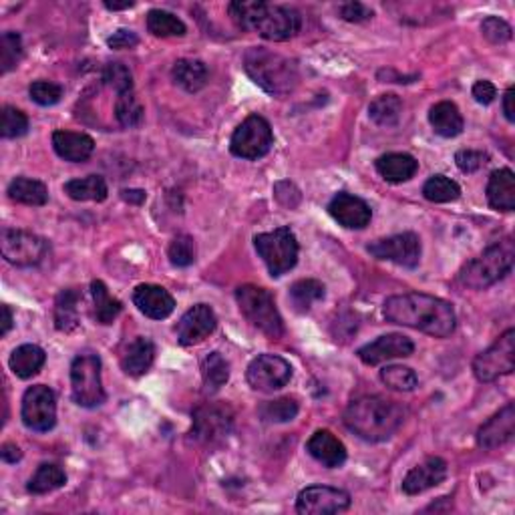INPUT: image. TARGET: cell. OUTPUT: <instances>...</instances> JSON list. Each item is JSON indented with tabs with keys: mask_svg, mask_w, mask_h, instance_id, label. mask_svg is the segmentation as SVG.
<instances>
[{
	"mask_svg": "<svg viewBox=\"0 0 515 515\" xmlns=\"http://www.w3.org/2000/svg\"><path fill=\"white\" fill-rule=\"evenodd\" d=\"M306 451L328 469L341 467L347 461V447L326 429H320L310 437L309 443H306Z\"/></svg>",
	"mask_w": 515,
	"mask_h": 515,
	"instance_id": "603a6c76",
	"label": "cell"
},
{
	"mask_svg": "<svg viewBox=\"0 0 515 515\" xmlns=\"http://www.w3.org/2000/svg\"><path fill=\"white\" fill-rule=\"evenodd\" d=\"M366 252L376 260H387L403 268H417L421 262V240L417 234L403 232L368 244Z\"/></svg>",
	"mask_w": 515,
	"mask_h": 515,
	"instance_id": "4fadbf2b",
	"label": "cell"
},
{
	"mask_svg": "<svg viewBox=\"0 0 515 515\" xmlns=\"http://www.w3.org/2000/svg\"><path fill=\"white\" fill-rule=\"evenodd\" d=\"M413 350H414V344L409 336L393 333V334L379 336L374 342L365 344L363 349H358L357 355L365 365L376 366L393 358L411 357Z\"/></svg>",
	"mask_w": 515,
	"mask_h": 515,
	"instance_id": "ac0fdd59",
	"label": "cell"
},
{
	"mask_svg": "<svg viewBox=\"0 0 515 515\" xmlns=\"http://www.w3.org/2000/svg\"><path fill=\"white\" fill-rule=\"evenodd\" d=\"M65 194L75 199V202H105L107 194V183L101 175H89V178L71 180L65 183Z\"/></svg>",
	"mask_w": 515,
	"mask_h": 515,
	"instance_id": "1f68e13d",
	"label": "cell"
},
{
	"mask_svg": "<svg viewBox=\"0 0 515 515\" xmlns=\"http://www.w3.org/2000/svg\"><path fill=\"white\" fill-rule=\"evenodd\" d=\"M422 196L433 204H449V202H455V199L461 196V188H459V183L453 181L451 178H445V175H433V178H429L425 186H422Z\"/></svg>",
	"mask_w": 515,
	"mask_h": 515,
	"instance_id": "ab89813d",
	"label": "cell"
},
{
	"mask_svg": "<svg viewBox=\"0 0 515 515\" xmlns=\"http://www.w3.org/2000/svg\"><path fill=\"white\" fill-rule=\"evenodd\" d=\"M202 376L205 393H218L229 379V365L220 352H210L202 360Z\"/></svg>",
	"mask_w": 515,
	"mask_h": 515,
	"instance_id": "8d00e7d4",
	"label": "cell"
},
{
	"mask_svg": "<svg viewBox=\"0 0 515 515\" xmlns=\"http://www.w3.org/2000/svg\"><path fill=\"white\" fill-rule=\"evenodd\" d=\"M447 479V461L441 457H427L421 465L413 467L403 479V491L406 495L425 494Z\"/></svg>",
	"mask_w": 515,
	"mask_h": 515,
	"instance_id": "ffe728a7",
	"label": "cell"
},
{
	"mask_svg": "<svg viewBox=\"0 0 515 515\" xmlns=\"http://www.w3.org/2000/svg\"><path fill=\"white\" fill-rule=\"evenodd\" d=\"M350 495L344 489L328 486H310L302 489L296 499V511L302 515H330L347 511Z\"/></svg>",
	"mask_w": 515,
	"mask_h": 515,
	"instance_id": "2e32d148",
	"label": "cell"
},
{
	"mask_svg": "<svg viewBox=\"0 0 515 515\" xmlns=\"http://www.w3.org/2000/svg\"><path fill=\"white\" fill-rule=\"evenodd\" d=\"M253 245L274 278L290 272L298 262V240L290 228L258 234L253 237Z\"/></svg>",
	"mask_w": 515,
	"mask_h": 515,
	"instance_id": "ba28073f",
	"label": "cell"
},
{
	"mask_svg": "<svg viewBox=\"0 0 515 515\" xmlns=\"http://www.w3.org/2000/svg\"><path fill=\"white\" fill-rule=\"evenodd\" d=\"M290 302L298 312H309L314 302L325 298V284L312 278L298 280L290 286Z\"/></svg>",
	"mask_w": 515,
	"mask_h": 515,
	"instance_id": "74e56055",
	"label": "cell"
},
{
	"mask_svg": "<svg viewBox=\"0 0 515 515\" xmlns=\"http://www.w3.org/2000/svg\"><path fill=\"white\" fill-rule=\"evenodd\" d=\"M218 326V317L212 306L196 304L180 318L175 333H178V341L183 347H191V344L202 342L204 338L210 336Z\"/></svg>",
	"mask_w": 515,
	"mask_h": 515,
	"instance_id": "e0dca14e",
	"label": "cell"
},
{
	"mask_svg": "<svg viewBox=\"0 0 515 515\" xmlns=\"http://www.w3.org/2000/svg\"><path fill=\"white\" fill-rule=\"evenodd\" d=\"M381 381L387 384L389 389L401 390V393H409L419 384L417 374L413 368L403 365H389L381 371Z\"/></svg>",
	"mask_w": 515,
	"mask_h": 515,
	"instance_id": "7bdbcfd3",
	"label": "cell"
},
{
	"mask_svg": "<svg viewBox=\"0 0 515 515\" xmlns=\"http://www.w3.org/2000/svg\"><path fill=\"white\" fill-rule=\"evenodd\" d=\"M515 433V405L507 403L502 411L495 413L478 431V445L481 449H497L511 441Z\"/></svg>",
	"mask_w": 515,
	"mask_h": 515,
	"instance_id": "44dd1931",
	"label": "cell"
},
{
	"mask_svg": "<svg viewBox=\"0 0 515 515\" xmlns=\"http://www.w3.org/2000/svg\"><path fill=\"white\" fill-rule=\"evenodd\" d=\"M250 387L253 390H262V393H272L286 387L292 379V366L288 360L276 355H260L250 363L245 371Z\"/></svg>",
	"mask_w": 515,
	"mask_h": 515,
	"instance_id": "9a60e30c",
	"label": "cell"
},
{
	"mask_svg": "<svg viewBox=\"0 0 515 515\" xmlns=\"http://www.w3.org/2000/svg\"><path fill=\"white\" fill-rule=\"evenodd\" d=\"M0 457H3L4 463H19L22 459V451L14 443H4L3 449H0Z\"/></svg>",
	"mask_w": 515,
	"mask_h": 515,
	"instance_id": "11a10c76",
	"label": "cell"
},
{
	"mask_svg": "<svg viewBox=\"0 0 515 515\" xmlns=\"http://www.w3.org/2000/svg\"><path fill=\"white\" fill-rule=\"evenodd\" d=\"M79 302L81 292L75 288H65L59 292L55 300V326L60 333H73L79 328Z\"/></svg>",
	"mask_w": 515,
	"mask_h": 515,
	"instance_id": "f546056e",
	"label": "cell"
},
{
	"mask_svg": "<svg viewBox=\"0 0 515 515\" xmlns=\"http://www.w3.org/2000/svg\"><path fill=\"white\" fill-rule=\"evenodd\" d=\"M71 393L73 401L84 409H95L105 403L107 395L101 381V358L93 352H83L75 357L71 365Z\"/></svg>",
	"mask_w": 515,
	"mask_h": 515,
	"instance_id": "52a82bcc",
	"label": "cell"
},
{
	"mask_svg": "<svg viewBox=\"0 0 515 515\" xmlns=\"http://www.w3.org/2000/svg\"><path fill=\"white\" fill-rule=\"evenodd\" d=\"M103 81L111 89L117 91V95L133 91V75L123 63H109L103 71Z\"/></svg>",
	"mask_w": 515,
	"mask_h": 515,
	"instance_id": "7dc6e473",
	"label": "cell"
},
{
	"mask_svg": "<svg viewBox=\"0 0 515 515\" xmlns=\"http://www.w3.org/2000/svg\"><path fill=\"white\" fill-rule=\"evenodd\" d=\"M91 294H93V304H95V320L99 322V325H105V326L113 325L123 310L119 300L109 294L105 282L101 280L91 282Z\"/></svg>",
	"mask_w": 515,
	"mask_h": 515,
	"instance_id": "836d02e7",
	"label": "cell"
},
{
	"mask_svg": "<svg viewBox=\"0 0 515 515\" xmlns=\"http://www.w3.org/2000/svg\"><path fill=\"white\" fill-rule=\"evenodd\" d=\"M44 363H47V355H44V350L41 347H36V344H22V347L12 350L9 366L19 379L27 381L41 373Z\"/></svg>",
	"mask_w": 515,
	"mask_h": 515,
	"instance_id": "f1b7e54d",
	"label": "cell"
},
{
	"mask_svg": "<svg viewBox=\"0 0 515 515\" xmlns=\"http://www.w3.org/2000/svg\"><path fill=\"white\" fill-rule=\"evenodd\" d=\"M65 483H67V475L63 469L55 463H43V465H38L35 475L30 478L27 489H28V494H33V495H44L59 487H63Z\"/></svg>",
	"mask_w": 515,
	"mask_h": 515,
	"instance_id": "d590c367",
	"label": "cell"
},
{
	"mask_svg": "<svg viewBox=\"0 0 515 515\" xmlns=\"http://www.w3.org/2000/svg\"><path fill=\"white\" fill-rule=\"evenodd\" d=\"M376 172L381 173L384 181L403 183L409 181L419 169V161L409 153H384L374 161Z\"/></svg>",
	"mask_w": 515,
	"mask_h": 515,
	"instance_id": "4316f807",
	"label": "cell"
},
{
	"mask_svg": "<svg viewBox=\"0 0 515 515\" xmlns=\"http://www.w3.org/2000/svg\"><path fill=\"white\" fill-rule=\"evenodd\" d=\"M137 310L153 320H164L175 310V300L164 286L157 284H141L133 292Z\"/></svg>",
	"mask_w": 515,
	"mask_h": 515,
	"instance_id": "7402d4cb",
	"label": "cell"
},
{
	"mask_svg": "<svg viewBox=\"0 0 515 515\" xmlns=\"http://www.w3.org/2000/svg\"><path fill=\"white\" fill-rule=\"evenodd\" d=\"M244 68L253 83L274 97L290 95L300 81L294 60L264 47H252L244 57Z\"/></svg>",
	"mask_w": 515,
	"mask_h": 515,
	"instance_id": "277c9868",
	"label": "cell"
},
{
	"mask_svg": "<svg viewBox=\"0 0 515 515\" xmlns=\"http://www.w3.org/2000/svg\"><path fill=\"white\" fill-rule=\"evenodd\" d=\"M207 67L197 59H180L172 68L173 81L188 93H197L207 83Z\"/></svg>",
	"mask_w": 515,
	"mask_h": 515,
	"instance_id": "4dcf8cb0",
	"label": "cell"
},
{
	"mask_svg": "<svg viewBox=\"0 0 515 515\" xmlns=\"http://www.w3.org/2000/svg\"><path fill=\"white\" fill-rule=\"evenodd\" d=\"M384 318L393 325L409 326L435 338H447L457 326L455 310L441 298L409 292L387 298L382 306Z\"/></svg>",
	"mask_w": 515,
	"mask_h": 515,
	"instance_id": "6da1fadb",
	"label": "cell"
},
{
	"mask_svg": "<svg viewBox=\"0 0 515 515\" xmlns=\"http://www.w3.org/2000/svg\"><path fill=\"white\" fill-rule=\"evenodd\" d=\"M236 300L244 317L252 322V326L262 330L270 338H280L284 334V322L270 290L244 284L236 290Z\"/></svg>",
	"mask_w": 515,
	"mask_h": 515,
	"instance_id": "8992f818",
	"label": "cell"
},
{
	"mask_svg": "<svg viewBox=\"0 0 515 515\" xmlns=\"http://www.w3.org/2000/svg\"><path fill=\"white\" fill-rule=\"evenodd\" d=\"M234 425V413L228 405L205 403L194 413L191 435L202 443H216L229 435Z\"/></svg>",
	"mask_w": 515,
	"mask_h": 515,
	"instance_id": "5bb4252c",
	"label": "cell"
},
{
	"mask_svg": "<svg viewBox=\"0 0 515 515\" xmlns=\"http://www.w3.org/2000/svg\"><path fill=\"white\" fill-rule=\"evenodd\" d=\"M487 202L497 212L515 210V175L511 169H497L489 175Z\"/></svg>",
	"mask_w": 515,
	"mask_h": 515,
	"instance_id": "484cf974",
	"label": "cell"
},
{
	"mask_svg": "<svg viewBox=\"0 0 515 515\" xmlns=\"http://www.w3.org/2000/svg\"><path fill=\"white\" fill-rule=\"evenodd\" d=\"M0 252L6 262L28 268L43 262L49 252V244L44 237L25 232V229L4 228L0 234Z\"/></svg>",
	"mask_w": 515,
	"mask_h": 515,
	"instance_id": "8fae6325",
	"label": "cell"
},
{
	"mask_svg": "<svg viewBox=\"0 0 515 515\" xmlns=\"http://www.w3.org/2000/svg\"><path fill=\"white\" fill-rule=\"evenodd\" d=\"M22 59V38L19 33H4L0 36V71L6 75L20 63Z\"/></svg>",
	"mask_w": 515,
	"mask_h": 515,
	"instance_id": "ee69618b",
	"label": "cell"
},
{
	"mask_svg": "<svg viewBox=\"0 0 515 515\" xmlns=\"http://www.w3.org/2000/svg\"><path fill=\"white\" fill-rule=\"evenodd\" d=\"M169 262L178 268H188L196 262V242L194 237L188 234H180L178 237H173V242L169 244L167 250Z\"/></svg>",
	"mask_w": 515,
	"mask_h": 515,
	"instance_id": "f6af8a7d",
	"label": "cell"
},
{
	"mask_svg": "<svg viewBox=\"0 0 515 515\" xmlns=\"http://www.w3.org/2000/svg\"><path fill=\"white\" fill-rule=\"evenodd\" d=\"M429 123H431L435 133L445 137V140L457 137L465 127L463 117H461L457 105L451 101H441L433 105L431 111H429Z\"/></svg>",
	"mask_w": 515,
	"mask_h": 515,
	"instance_id": "83f0119b",
	"label": "cell"
},
{
	"mask_svg": "<svg viewBox=\"0 0 515 515\" xmlns=\"http://www.w3.org/2000/svg\"><path fill=\"white\" fill-rule=\"evenodd\" d=\"M403 115V101L395 93L379 95L368 105V117L381 127H393Z\"/></svg>",
	"mask_w": 515,
	"mask_h": 515,
	"instance_id": "e575fe53",
	"label": "cell"
},
{
	"mask_svg": "<svg viewBox=\"0 0 515 515\" xmlns=\"http://www.w3.org/2000/svg\"><path fill=\"white\" fill-rule=\"evenodd\" d=\"M140 43V38L133 33V30L127 28H119L117 33H113L109 38H107V44L113 51H123V49H133Z\"/></svg>",
	"mask_w": 515,
	"mask_h": 515,
	"instance_id": "f5cc1de1",
	"label": "cell"
},
{
	"mask_svg": "<svg viewBox=\"0 0 515 515\" xmlns=\"http://www.w3.org/2000/svg\"><path fill=\"white\" fill-rule=\"evenodd\" d=\"M515 368V330L510 328L491 344L487 350L479 352L473 360V374L479 382L497 381L499 376L511 374Z\"/></svg>",
	"mask_w": 515,
	"mask_h": 515,
	"instance_id": "9c48e42d",
	"label": "cell"
},
{
	"mask_svg": "<svg viewBox=\"0 0 515 515\" xmlns=\"http://www.w3.org/2000/svg\"><path fill=\"white\" fill-rule=\"evenodd\" d=\"M12 328V312L6 304H3V328H0V336L9 334V330Z\"/></svg>",
	"mask_w": 515,
	"mask_h": 515,
	"instance_id": "680465c9",
	"label": "cell"
},
{
	"mask_svg": "<svg viewBox=\"0 0 515 515\" xmlns=\"http://www.w3.org/2000/svg\"><path fill=\"white\" fill-rule=\"evenodd\" d=\"M338 12L347 22H363L373 17V11L365 6L363 3H347L338 6Z\"/></svg>",
	"mask_w": 515,
	"mask_h": 515,
	"instance_id": "816d5d0a",
	"label": "cell"
},
{
	"mask_svg": "<svg viewBox=\"0 0 515 515\" xmlns=\"http://www.w3.org/2000/svg\"><path fill=\"white\" fill-rule=\"evenodd\" d=\"M22 422L36 433H47L57 425V398L44 384H35L25 390L20 409Z\"/></svg>",
	"mask_w": 515,
	"mask_h": 515,
	"instance_id": "7c38bea8",
	"label": "cell"
},
{
	"mask_svg": "<svg viewBox=\"0 0 515 515\" xmlns=\"http://www.w3.org/2000/svg\"><path fill=\"white\" fill-rule=\"evenodd\" d=\"M272 143L274 133L270 123L262 115H250L237 125L229 141V149L236 157L260 159L272 149Z\"/></svg>",
	"mask_w": 515,
	"mask_h": 515,
	"instance_id": "30bf717a",
	"label": "cell"
},
{
	"mask_svg": "<svg viewBox=\"0 0 515 515\" xmlns=\"http://www.w3.org/2000/svg\"><path fill=\"white\" fill-rule=\"evenodd\" d=\"M515 95V89L510 87L505 91V95H503V113H505V119L513 123L515 121V109H513V97Z\"/></svg>",
	"mask_w": 515,
	"mask_h": 515,
	"instance_id": "9f6ffc18",
	"label": "cell"
},
{
	"mask_svg": "<svg viewBox=\"0 0 515 515\" xmlns=\"http://www.w3.org/2000/svg\"><path fill=\"white\" fill-rule=\"evenodd\" d=\"M135 3H132V0H125V3H105V9H109V11H125V9H132Z\"/></svg>",
	"mask_w": 515,
	"mask_h": 515,
	"instance_id": "91938a15",
	"label": "cell"
},
{
	"mask_svg": "<svg viewBox=\"0 0 515 515\" xmlns=\"http://www.w3.org/2000/svg\"><path fill=\"white\" fill-rule=\"evenodd\" d=\"M228 12L232 20L240 28L253 30L266 41L282 43L288 38L296 36L300 27H302V19L296 9L280 4H268L262 0H253V3H229Z\"/></svg>",
	"mask_w": 515,
	"mask_h": 515,
	"instance_id": "3957f363",
	"label": "cell"
},
{
	"mask_svg": "<svg viewBox=\"0 0 515 515\" xmlns=\"http://www.w3.org/2000/svg\"><path fill=\"white\" fill-rule=\"evenodd\" d=\"M143 113L145 109L140 99H137L135 91H127V93L117 95V101H115V117H117L123 127H140L143 121Z\"/></svg>",
	"mask_w": 515,
	"mask_h": 515,
	"instance_id": "f35d334b",
	"label": "cell"
},
{
	"mask_svg": "<svg viewBox=\"0 0 515 515\" xmlns=\"http://www.w3.org/2000/svg\"><path fill=\"white\" fill-rule=\"evenodd\" d=\"M300 406L296 403V398L282 397L276 398V401H266L258 406V414L266 422H288L298 414Z\"/></svg>",
	"mask_w": 515,
	"mask_h": 515,
	"instance_id": "b9f144b4",
	"label": "cell"
},
{
	"mask_svg": "<svg viewBox=\"0 0 515 515\" xmlns=\"http://www.w3.org/2000/svg\"><path fill=\"white\" fill-rule=\"evenodd\" d=\"M6 194L12 202L25 205H44L49 202V189L43 181L30 178H14Z\"/></svg>",
	"mask_w": 515,
	"mask_h": 515,
	"instance_id": "d6a6232c",
	"label": "cell"
},
{
	"mask_svg": "<svg viewBox=\"0 0 515 515\" xmlns=\"http://www.w3.org/2000/svg\"><path fill=\"white\" fill-rule=\"evenodd\" d=\"M28 95L35 103L43 107H51L60 101V97H63V87L52 81H35L28 87Z\"/></svg>",
	"mask_w": 515,
	"mask_h": 515,
	"instance_id": "c3c4849f",
	"label": "cell"
},
{
	"mask_svg": "<svg viewBox=\"0 0 515 515\" xmlns=\"http://www.w3.org/2000/svg\"><path fill=\"white\" fill-rule=\"evenodd\" d=\"M405 421L403 406L379 395L358 397L344 411V422L360 439L387 441L401 429Z\"/></svg>",
	"mask_w": 515,
	"mask_h": 515,
	"instance_id": "7a4b0ae2",
	"label": "cell"
},
{
	"mask_svg": "<svg viewBox=\"0 0 515 515\" xmlns=\"http://www.w3.org/2000/svg\"><path fill=\"white\" fill-rule=\"evenodd\" d=\"M328 212L338 224L349 229H363L373 220L371 205L365 199L347 194V191H341L333 197V202L328 204Z\"/></svg>",
	"mask_w": 515,
	"mask_h": 515,
	"instance_id": "d6986e66",
	"label": "cell"
},
{
	"mask_svg": "<svg viewBox=\"0 0 515 515\" xmlns=\"http://www.w3.org/2000/svg\"><path fill=\"white\" fill-rule=\"evenodd\" d=\"M515 260V248L511 237L503 242H497L478 256L471 262H467L459 272V282L465 288L486 290L494 286L499 280H503L511 272Z\"/></svg>",
	"mask_w": 515,
	"mask_h": 515,
	"instance_id": "5b68a950",
	"label": "cell"
},
{
	"mask_svg": "<svg viewBox=\"0 0 515 515\" xmlns=\"http://www.w3.org/2000/svg\"><path fill=\"white\" fill-rule=\"evenodd\" d=\"M481 33L489 43H494V44H503L507 41H511V36H513L511 27L499 17H487L486 20H483Z\"/></svg>",
	"mask_w": 515,
	"mask_h": 515,
	"instance_id": "681fc988",
	"label": "cell"
},
{
	"mask_svg": "<svg viewBox=\"0 0 515 515\" xmlns=\"http://www.w3.org/2000/svg\"><path fill=\"white\" fill-rule=\"evenodd\" d=\"M145 191L143 189H123V199L129 204H141L145 202Z\"/></svg>",
	"mask_w": 515,
	"mask_h": 515,
	"instance_id": "6f0895ef",
	"label": "cell"
},
{
	"mask_svg": "<svg viewBox=\"0 0 515 515\" xmlns=\"http://www.w3.org/2000/svg\"><path fill=\"white\" fill-rule=\"evenodd\" d=\"M52 148L55 153L65 161H71V164H81V161H87L91 157V153L95 149L93 137H89L87 133H76V132H55L52 133Z\"/></svg>",
	"mask_w": 515,
	"mask_h": 515,
	"instance_id": "d4e9b609",
	"label": "cell"
},
{
	"mask_svg": "<svg viewBox=\"0 0 515 515\" xmlns=\"http://www.w3.org/2000/svg\"><path fill=\"white\" fill-rule=\"evenodd\" d=\"M148 30L153 36H183L188 33L183 20L167 11H149L148 14Z\"/></svg>",
	"mask_w": 515,
	"mask_h": 515,
	"instance_id": "60d3db41",
	"label": "cell"
},
{
	"mask_svg": "<svg viewBox=\"0 0 515 515\" xmlns=\"http://www.w3.org/2000/svg\"><path fill=\"white\" fill-rule=\"evenodd\" d=\"M119 360L123 373L129 376H141L149 371L153 360H156V344L149 338L137 336L125 344Z\"/></svg>",
	"mask_w": 515,
	"mask_h": 515,
	"instance_id": "cb8c5ba5",
	"label": "cell"
},
{
	"mask_svg": "<svg viewBox=\"0 0 515 515\" xmlns=\"http://www.w3.org/2000/svg\"><path fill=\"white\" fill-rule=\"evenodd\" d=\"M471 93H473V99H475V101H478V103L489 105V103L495 101L497 89H495L494 83H489V81H478V83L473 84Z\"/></svg>",
	"mask_w": 515,
	"mask_h": 515,
	"instance_id": "db71d44e",
	"label": "cell"
},
{
	"mask_svg": "<svg viewBox=\"0 0 515 515\" xmlns=\"http://www.w3.org/2000/svg\"><path fill=\"white\" fill-rule=\"evenodd\" d=\"M489 161V156L478 149H461L455 153V164L463 173H473Z\"/></svg>",
	"mask_w": 515,
	"mask_h": 515,
	"instance_id": "f907efd6",
	"label": "cell"
},
{
	"mask_svg": "<svg viewBox=\"0 0 515 515\" xmlns=\"http://www.w3.org/2000/svg\"><path fill=\"white\" fill-rule=\"evenodd\" d=\"M28 132V117L17 107L6 105L3 109V133L4 140H17V137H22Z\"/></svg>",
	"mask_w": 515,
	"mask_h": 515,
	"instance_id": "bcb514c9",
	"label": "cell"
}]
</instances>
